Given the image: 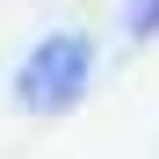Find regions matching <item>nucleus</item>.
<instances>
[{
    "label": "nucleus",
    "mask_w": 159,
    "mask_h": 159,
    "mask_svg": "<svg viewBox=\"0 0 159 159\" xmlns=\"http://www.w3.org/2000/svg\"><path fill=\"white\" fill-rule=\"evenodd\" d=\"M87 72H94V43L87 36H43L29 58H22V72H15V101L22 109H36V116H58V109H72L80 94H87Z\"/></svg>",
    "instance_id": "obj_1"
},
{
    "label": "nucleus",
    "mask_w": 159,
    "mask_h": 159,
    "mask_svg": "<svg viewBox=\"0 0 159 159\" xmlns=\"http://www.w3.org/2000/svg\"><path fill=\"white\" fill-rule=\"evenodd\" d=\"M130 36H159V0H130Z\"/></svg>",
    "instance_id": "obj_2"
}]
</instances>
